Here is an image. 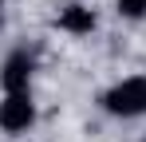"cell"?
I'll return each mask as SVG.
<instances>
[{"instance_id":"6da1fadb","label":"cell","mask_w":146,"mask_h":142,"mask_svg":"<svg viewBox=\"0 0 146 142\" xmlns=\"http://www.w3.org/2000/svg\"><path fill=\"white\" fill-rule=\"evenodd\" d=\"M103 111L107 115H119V118H138L146 115V75H130L115 87L103 91Z\"/></svg>"},{"instance_id":"7a4b0ae2","label":"cell","mask_w":146,"mask_h":142,"mask_svg":"<svg viewBox=\"0 0 146 142\" xmlns=\"http://www.w3.org/2000/svg\"><path fill=\"white\" fill-rule=\"evenodd\" d=\"M32 122H36L32 95L28 91H4V99H0V130L24 134V130H32Z\"/></svg>"},{"instance_id":"3957f363","label":"cell","mask_w":146,"mask_h":142,"mask_svg":"<svg viewBox=\"0 0 146 142\" xmlns=\"http://www.w3.org/2000/svg\"><path fill=\"white\" fill-rule=\"evenodd\" d=\"M32 71H36V59H32L28 51H12V55L0 63V87H4V91H28Z\"/></svg>"},{"instance_id":"277c9868","label":"cell","mask_w":146,"mask_h":142,"mask_svg":"<svg viewBox=\"0 0 146 142\" xmlns=\"http://www.w3.org/2000/svg\"><path fill=\"white\" fill-rule=\"evenodd\" d=\"M55 24H59L67 36H91L99 20H95V12H91L87 4H63L59 16H55Z\"/></svg>"},{"instance_id":"5b68a950","label":"cell","mask_w":146,"mask_h":142,"mask_svg":"<svg viewBox=\"0 0 146 142\" xmlns=\"http://www.w3.org/2000/svg\"><path fill=\"white\" fill-rule=\"evenodd\" d=\"M115 8H119L122 20H142L146 16V0H115Z\"/></svg>"},{"instance_id":"8992f818","label":"cell","mask_w":146,"mask_h":142,"mask_svg":"<svg viewBox=\"0 0 146 142\" xmlns=\"http://www.w3.org/2000/svg\"><path fill=\"white\" fill-rule=\"evenodd\" d=\"M142 142H146V138H142Z\"/></svg>"}]
</instances>
